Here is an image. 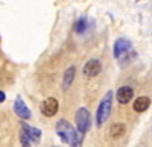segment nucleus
Masks as SVG:
<instances>
[{
  "instance_id": "f257e3e1",
  "label": "nucleus",
  "mask_w": 152,
  "mask_h": 147,
  "mask_svg": "<svg viewBox=\"0 0 152 147\" xmlns=\"http://www.w3.org/2000/svg\"><path fill=\"white\" fill-rule=\"evenodd\" d=\"M55 130L58 133V137L61 138L62 143L66 144H70L72 147H81L82 146V133L79 130H76L67 120H59L56 126H55Z\"/></svg>"
},
{
  "instance_id": "f03ea898",
  "label": "nucleus",
  "mask_w": 152,
  "mask_h": 147,
  "mask_svg": "<svg viewBox=\"0 0 152 147\" xmlns=\"http://www.w3.org/2000/svg\"><path fill=\"white\" fill-rule=\"evenodd\" d=\"M111 108H113V91H108L104 99L100 100L99 106H97V112H96V123L100 127L105 121L108 120L110 114H111Z\"/></svg>"
},
{
  "instance_id": "7ed1b4c3",
  "label": "nucleus",
  "mask_w": 152,
  "mask_h": 147,
  "mask_svg": "<svg viewBox=\"0 0 152 147\" xmlns=\"http://www.w3.org/2000/svg\"><path fill=\"white\" fill-rule=\"evenodd\" d=\"M75 118H76V129H78L82 135L87 133L88 129H90V126H91V115H90V112H88V109L79 108L78 111H76Z\"/></svg>"
},
{
  "instance_id": "20e7f679",
  "label": "nucleus",
  "mask_w": 152,
  "mask_h": 147,
  "mask_svg": "<svg viewBox=\"0 0 152 147\" xmlns=\"http://www.w3.org/2000/svg\"><path fill=\"white\" fill-rule=\"evenodd\" d=\"M131 41L129 40H125V38H117L116 43H114V56L117 59H120L123 55H126L129 50H131Z\"/></svg>"
},
{
  "instance_id": "39448f33",
  "label": "nucleus",
  "mask_w": 152,
  "mask_h": 147,
  "mask_svg": "<svg viewBox=\"0 0 152 147\" xmlns=\"http://www.w3.org/2000/svg\"><path fill=\"white\" fill-rule=\"evenodd\" d=\"M58 108H59L58 100L53 99V97H47V99L41 103V112L46 117H53L58 112Z\"/></svg>"
},
{
  "instance_id": "423d86ee",
  "label": "nucleus",
  "mask_w": 152,
  "mask_h": 147,
  "mask_svg": "<svg viewBox=\"0 0 152 147\" xmlns=\"http://www.w3.org/2000/svg\"><path fill=\"white\" fill-rule=\"evenodd\" d=\"M100 70H102V64H100V61L97 59H90V61H87V64L84 65L82 71H84V76L87 77H94L97 76Z\"/></svg>"
},
{
  "instance_id": "0eeeda50",
  "label": "nucleus",
  "mask_w": 152,
  "mask_h": 147,
  "mask_svg": "<svg viewBox=\"0 0 152 147\" xmlns=\"http://www.w3.org/2000/svg\"><path fill=\"white\" fill-rule=\"evenodd\" d=\"M14 112L20 117V118H23V120H29L31 118V109L24 105V102L21 100V97L18 96L17 99H15V102H14Z\"/></svg>"
},
{
  "instance_id": "6e6552de",
  "label": "nucleus",
  "mask_w": 152,
  "mask_h": 147,
  "mask_svg": "<svg viewBox=\"0 0 152 147\" xmlns=\"http://www.w3.org/2000/svg\"><path fill=\"white\" fill-rule=\"evenodd\" d=\"M132 96H134V91H132L131 87H120L116 93V99H117L119 103L126 105L132 100Z\"/></svg>"
},
{
  "instance_id": "1a4fd4ad",
  "label": "nucleus",
  "mask_w": 152,
  "mask_h": 147,
  "mask_svg": "<svg viewBox=\"0 0 152 147\" xmlns=\"http://www.w3.org/2000/svg\"><path fill=\"white\" fill-rule=\"evenodd\" d=\"M21 130L29 137V140L32 143H40V140H41V130L40 129L32 127V126H29L26 123H21Z\"/></svg>"
},
{
  "instance_id": "9d476101",
  "label": "nucleus",
  "mask_w": 152,
  "mask_h": 147,
  "mask_svg": "<svg viewBox=\"0 0 152 147\" xmlns=\"http://www.w3.org/2000/svg\"><path fill=\"white\" fill-rule=\"evenodd\" d=\"M76 76V68L75 67H69L64 71V77H62V90H69L70 85L73 83V79Z\"/></svg>"
},
{
  "instance_id": "9b49d317",
  "label": "nucleus",
  "mask_w": 152,
  "mask_h": 147,
  "mask_svg": "<svg viewBox=\"0 0 152 147\" xmlns=\"http://www.w3.org/2000/svg\"><path fill=\"white\" fill-rule=\"evenodd\" d=\"M149 105H151V99L149 97H138V99L134 102V111H137V112H145L146 109L149 108Z\"/></svg>"
},
{
  "instance_id": "f8f14e48",
  "label": "nucleus",
  "mask_w": 152,
  "mask_h": 147,
  "mask_svg": "<svg viewBox=\"0 0 152 147\" xmlns=\"http://www.w3.org/2000/svg\"><path fill=\"white\" fill-rule=\"evenodd\" d=\"M125 130H126V127H125L123 123H116V125H113V126L110 127V137H113V138H120L123 133H125Z\"/></svg>"
},
{
  "instance_id": "ddd939ff",
  "label": "nucleus",
  "mask_w": 152,
  "mask_h": 147,
  "mask_svg": "<svg viewBox=\"0 0 152 147\" xmlns=\"http://www.w3.org/2000/svg\"><path fill=\"white\" fill-rule=\"evenodd\" d=\"M85 29H87V18L81 17V18L76 20V23H75V32L76 33H82V32H85Z\"/></svg>"
},
{
  "instance_id": "4468645a",
  "label": "nucleus",
  "mask_w": 152,
  "mask_h": 147,
  "mask_svg": "<svg viewBox=\"0 0 152 147\" xmlns=\"http://www.w3.org/2000/svg\"><path fill=\"white\" fill-rule=\"evenodd\" d=\"M20 143H21V147H31V140L23 130L20 132Z\"/></svg>"
},
{
  "instance_id": "2eb2a0df",
  "label": "nucleus",
  "mask_w": 152,
  "mask_h": 147,
  "mask_svg": "<svg viewBox=\"0 0 152 147\" xmlns=\"http://www.w3.org/2000/svg\"><path fill=\"white\" fill-rule=\"evenodd\" d=\"M126 55H128V56H125L123 59H119L122 64H128V62H131V61H132V59L137 56V55H135V52H132V50H129V52L126 53Z\"/></svg>"
},
{
  "instance_id": "dca6fc26",
  "label": "nucleus",
  "mask_w": 152,
  "mask_h": 147,
  "mask_svg": "<svg viewBox=\"0 0 152 147\" xmlns=\"http://www.w3.org/2000/svg\"><path fill=\"white\" fill-rule=\"evenodd\" d=\"M5 99H6V94H5V93L2 91V93H0V102L3 103V102H5Z\"/></svg>"
}]
</instances>
